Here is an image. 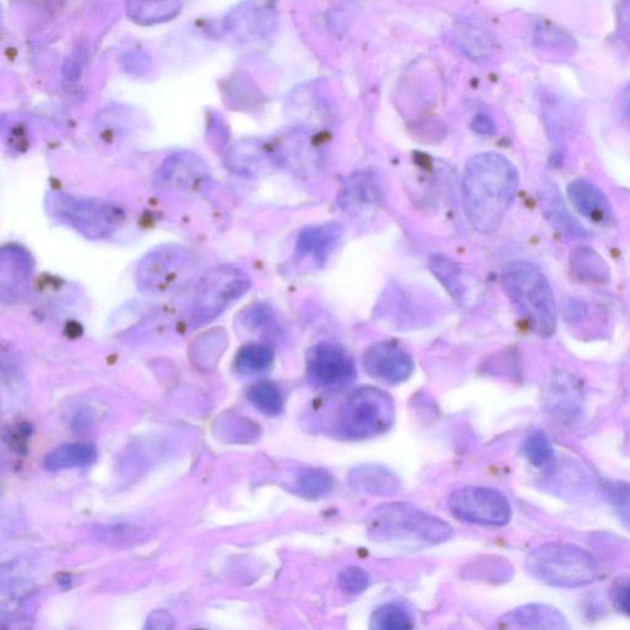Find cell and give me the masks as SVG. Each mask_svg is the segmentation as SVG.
<instances>
[{
	"instance_id": "7",
	"label": "cell",
	"mask_w": 630,
	"mask_h": 630,
	"mask_svg": "<svg viewBox=\"0 0 630 630\" xmlns=\"http://www.w3.org/2000/svg\"><path fill=\"white\" fill-rule=\"evenodd\" d=\"M46 206L52 217L90 240L107 239L117 233L124 220L118 206L96 198L51 193Z\"/></svg>"
},
{
	"instance_id": "30",
	"label": "cell",
	"mask_w": 630,
	"mask_h": 630,
	"mask_svg": "<svg viewBox=\"0 0 630 630\" xmlns=\"http://www.w3.org/2000/svg\"><path fill=\"white\" fill-rule=\"evenodd\" d=\"M608 496L612 506L617 509L622 518L630 520V486L624 482H616L608 488Z\"/></svg>"
},
{
	"instance_id": "16",
	"label": "cell",
	"mask_w": 630,
	"mask_h": 630,
	"mask_svg": "<svg viewBox=\"0 0 630 630\" xmlns=\"http://www.w3.org/2000/svg\"><path fill=\"white\" fill-rule=\"evenodd\" d=\"M568 196L576 211L591 222L607 226L612 220V209L605 194L589 181H574L568 186Z\"/></svg>"
},
{
	"instance_id": "20",
	"label": "cell",
	"mask_w": 630,
	"mask_h": 630,
	"mask_svg": "<svg viewBox=\"0 0 630 630\" xmlns=\"http://www.w3.org/2000/svg\"><path fill=\"white\" fill-rule=\"evenodd\" d=\"M428 265L436 279L443 283L453 297L460 302L468 298L475 280L469 276L467 270L457 264L456 261L438 254L430 258Z\"/></svg>"
},
{
	"instance_id": "11",
	"label": "cell",
	"mask_w": 630,
	"mask_h": 630,
	"mask_svg": "<svg viewBox=\"0 0 630 630\" xmlns=\"http://www.w3.org/2000/svg\"><path fill=\"white\" fill-rule=\"evenodd\" d=\"M367 373L385 384H399L414 371L412 356L392 341H380L371 346L363 357Z\"/></svg>"
},
{
	"instance_id": "12",
	"label": "cell",
	"mask_w": 630,
	"mask_h": 630,
	"mask_svg": "<svg viewBox=\"0 0 630 630\" xmlns=\"http://www.w3.org/2000/svg\"><path fill=\"white\" fill-rule=\"evenodd\" d=\"M583 403L582 382L569 372L555 371L544 393L545 411L558 422L571 424L580 415Z\"/></svg>"
},
{
	"instance_id": "25",
	"label": "cell",
	"mask_w": 630,
	"mask_h": 630,
	"mask_svg": "<svg viewBox=\"0 0 630 630\" xmlns=\"http://www.w3.org/2000/svg\"><path fill=\"white\" fill-rule=\"evenodd\" d=\"M248 399L258 411L268 416H278L283 411V398L274 383L264 381L251 385Z\"/></svg>"
},
{
	"instance_id": "19",
	"label": "cell",
	"mask_w": 630,
	"mask_h": 630,
	"mask_svg": "<svg viewBox=\"0 0 630 630\" xmlns=\"http://www.w3.org/2000/svg\"><path fill=\"white\" fill-rule=\"evenodd\" d=\"M349 485L354 490L371 496H394L401 489V480L381 466H361L352 469L349 475Z\"/></svg>"
},
{
	"instance_id": "3",
	"label": "cell",
	"mask_w": 630,
	"mask_h": 630,
	"mask_svg": "<svg viewBox=\"0 0 630 630\" xmlns=\"http://www.w3.org/2000/svg\"><path fill=\"white\" fill-rule=\"evenodd\" d=\"M454 530L444 520L408 503H390L377 508L370 518L372 540L403 545H433L450 539Z\"/></svg>"
},
{
	"instance_id": "35",
	"label": "cell",
	"mask_w": 630,
	"mask_h": 630,
	"mask_svg": "<svg viewBox=\"0 0 630 630\" xmlns=\"http://www.w3.org/2000/svg\"><path fill=\"white\" fill-rule=\"evenodd\" d=\"M617 604L623 612L630 616V584L617 591Z\"/></svg>"
},
{
	"instance_id": "10",
	"label": "cell",
	"mask_w": 630,
	"mask_h": 630,
	"mask_svg": "<svg viewBox=\"0 0 630 630\" xmlns=\"http://www.w3.org/2000/svg\"><path fill=\"white\" fill-rule=\"evenodd\" d=\"M307 374L319 390L339 392L355 382L357 371L352 357L340 346L321 343L308 351Z\"/></svg>"
},
{
	"instance_id": "22",
	"label": "cell",
	"mask_w": 630,
	"mask_h": 630,
	"mask_svg": "<svg viewBox=\"0 0 630 630\" xmlns=\"http://www.w3.org/2000/svg\"><path fill=\"white\" fill-rule=\"evenodd\" d=\"M182 10V0H129L128 15L141 25H155L174 19Z\"/></svg>"
},
{
	"instance_id": "26",
	"label": "cell",
	"mask_w": 630,
	"mask_h": 630,
	"mask_svg": "<svg viewBox=\"0 0 630 630\" xmlns=\"http://www.w3.org/2000/svg\"><path fill=\"white\" fill-rule=\"evenodd\" d=\"M334 479L329 471L312 468L304 470L297 480V490L303 498L318 500L333 490Z\"/></svg>"
},
{
	"instance_id": "8",
	"label": "cell",
	"mask_w": 630,
	"mask_h": 630,
	"mask_svg": "<svg viewBox=\"0 0 630 630\" xmlns=\"http://www.w3.org/2000/svg\"><path fill=\"white\" fill-rule=\"evenodd\" d=\"M197 260L181 246H161L150 251L135 271V285L150 296H164L186 285L195 275Z\"/></svg>"
},
{
	"instance_id": "4",
	"label": "cell",
	"mask_w": 630,
	"mask_h": 630,
	"mask_svg": "<svg viewBox=\"0 0 630 630\" xmlns=\"http://www.w3.org/2000/svg\"><path fill=\"white\" fill-rule=\"evenodd\" d=\"M526 569L539 582L573 589L590 585L600 576V565L589 552L568 543H550L532 551Z\"/></svg>"
},
{
	"instance_id": "24",
	"label": "cell",
	"mask_w": 630,
	"mask_h": 630,
	"mask_svg": "<svg viewBox=\"0 0 630 630\" xmlns=\"http://www.w3.org/2000/svg\"><path fill=\"white\" fill-rule=\"evenodd\" d=\"M274 361V352L267 345L251 344L245 346L237 355L236 367L241 374H259L270 369Z\"/></svg>"
},
{
	"instance_id": "17",
	"label": "cell",
	"mask_w": 630,
	"mask_h": 630,
	"mask_svg": "<svg viewBox=\"0 0 630 630\" xmlns=\"http://www.w3.org/2000/svg\"><path fill=\"white\" fill-rule=\"evenodd\" d=\"M344 235L343 226L324 224L303 229L297 238V253L311 258L322 267L328 261L332 251L339 246Z\"/></svg>"
},
{
	"instance_id": "14",
	"label": "cell",
	"mask_w": 630,
	"mask_h": 630,
	"mask_svg": "<svg viewBox=\"0 0 630 630\" xmlns=\"http://www.w3.org/2000/svg\"><path fill=\"white\" fill-rule=\"evenodd\" d=\"M160 177L162 184L174 191L196 193L208 181L205 162L192 153H176L163 163Z\"/></svg>"
},
{
	"instance_id": "13",
	"label": "cell",
	"mask_w": 630,
	"mask_h": 630,
	"mask_svg": "<svg viewBox=\"0 0 630 630\" xmlns=\"http://www.w3.org/2000/svg\"><path fill=\"white\" fill-rule=\"evenodd\" d=\"M34 262L26 250L7 246L0 256V290L4 302H14L28 292L33 278Z\"/></svg>"
},
{
	"instance_id": "29",
	"label": "cell",
	"mask_w": 630,
	"mask_h": 630,
	"mask_svg": "<svg viewBox=\"0 0 630 630\" xmlns=\"http://www.w3.org/2000/svg\"><path fill=\"white\" fill-rule=\"evenodd\" d=\"M341 589L350 595H360L370 586V576L359 566H350L339 576Z\"/></svg>"
},
{
	"instance_id": "6",
	"label": "cell",
	"mask_w": 630,
	"mask_h": 630,
	"mask_svg": "<svg viewBox=\"0 0 630 630\" xmlns=\"http://www.w3.org/2000/svg\"><path fill=\"white\" fill-rule=\"evenodd\" d=\"M395 406L390 394L376 387H362L341 405L336 432L345 439L371 438L387 432L394 423Z\"/></svg>"
},
{
	"instance_id": "21",
	"label": "cell",
	"mask_w": 630,
	"mask_h": 630,
	"mask_svg": "<svg viewBox=\"0 0 630 630\" xmlns=\"http://www.w3.org/2000/svg\"><path fill=\"white\" fill-rule=\"evenodd\" d=\"M571 272L574 279L587 283H607L611 269L604 258L591 248H576L571 254Z\"/></svg>"
},
{
	"instance_id": "23",
	"label": "cell",
	"mask_w": 630,
	"mask_h": 630,
	"mask_svg": "<svg viewBox=\"0 0 630 630\" xmlns=\"http://www.w3.org/2000/svg\"><path fill=\"white\" fill-rule=\"evenodd\" d=\"M98 450L90 444L63 445L50 453L44 467L48 471L88 467L97 460Z\"/></svg>"
},
{
	"instance_id": "15",
	"label": "cell",
	"mask_w": 630,
	"mask_h": 630,
	"mask_svg": "<svg viewBox=\"0 0 630 630\" xmlns=\"http://www.w3.org/2000/svg\"><path fill=\"white\" fill-rule=\"evenodd\" d=\"M499 623L501 628L510 629L566 630L571 628L560 610L539 604L519 607L503 616Z\"/></svg>"
},
{
	"instance_id": "2",
	"label": "cell",
	"mask_w": 630,
	"mask_h": 630,
	"mask_svg": "<svg viewBox=\"0 0 630 630\" xmlns=\"http://www.w3.org/2000/svg\"><path fill=\"white\" fill-rule=\"evenodd\" d=\"M502 285L513 306L535 334L551 338L556 329V306L547 278L528 261H517L502 272Z\"/></svg>"
},
{
	"instance_id": "33",
	"label": "cell",
	"mask_w": 630,
	"mask_h": 630,
	"mask_svg": "<svg viewBox=\"0 0 630 630\" xmlns=\"http://www.w3.org/2000/svg\"><path fill=\"white\" fill-rule=\"evenodd\" d=\"M471 129L480 134H493L497 131L496 123L487 115H478L471 123Z\"/></svg>"
},
{
	"instance_id": "18",
	"label": "cell",
	"mask_w": 630,
	"mask_h": 630,
	"mask_svg": "<svg viewBox=\"0 0 630 630\" xmlns=\"http://www.w3.org/2000/svg\"><path fill=\"white\" fill-rule=\"evenodd\" d=\"M540 196L544 216L560 233L568 237L587 235L586 229L577 222L568 207L565 206L558 187L553 182L547 181L542 184Z\"/></svg>"
},
{
	"instance_id": "5",
	"label": "cell",
	"mask_w": 630,
	"mask_h": 630,
	"mask_svg": "<svg viewBox=\"0 0 630 630\" xmlns=\"http://www.w3.org/2000/svg\"><path fill=\"white\" fill-rule=\"evenodd\" d=\"M251 286L245 270L224 265L199 279L183 314L186 328L202 327L215 321L233 302L243 297Z\"/></svg>"
},
{
	"instance_id": "34",
	"label": "cell",
	"mask_w": 630,
	"mask_h": 630,
	"mask_svg": "<svg viewBox=\"0 0 630 630\" xmlns=\"http://www.w3.org/2000/svg\"><path fill=\"white\" fill-rule=\"evenodd\" d=\"M619 15H621L619 21H621L622 33L630 46V0H623Z\"/></svg>"
},
{
	"instance_id": "28",
	"label": "cell",
	"mask_w": 630,
	"mask_h": 630,
	"mask_svg": "<svg viewBox=\"0 0 630 630\" xmlns=\"http://www.w3.org/2000/svg\"><path fill=\"white\" fill-rule=\"evenodd\" d=\"M524 456L534 467H544L551 464L554 450L547 436L541 432L530 434L523 445Z\"/></svg>"
},
{
	"instance_id": "27",
	"label": "cell",
	"mask_w": 630,
	"mask_h": 630,
	"mask_svg": "<svg viewBox=\"0 0 630 630\" xmlns=\"http://www.w3.org/2000/svg\"><path fill=\"white\" fill-rule=\"evenodd\" d=\"M414 627L413 618L397 605H384L377 608L371 618V628L381 630H406Z\"/></svg>"
},
{
	"instance_id": "9",
	"label": "cell",
	"mask_w": 630,
	"mask_h": 630,
	"mask_svg": "<svg viewBox=\"0 0 630 630\" xmlns=\"http://www.w3.org/2000/svg\"><path fill=\"white\" fill-rule=\"evenodd\" d=\"M448 509L460 521L482 526H506L511 520V507L498 490L467 487L453 493Z\"/></svg>"
},
{
	"instance_id": "36",
	"label": "cell",
	"mask_w": 630,
	"mask_h": 630,
	"mask_svg": "<svg viewBox=\"0 0 630 630\" xmlns=\"http://www.w3.org/2000/svg\"><path fill=\"white\" fill-rule=\"evenodd\" d=\"M621 105L624 117L630 121V83L622 93Z\"/></svg>"
},
{
	"instance_id": "1",
	"label": "cell",
	"mask_w": 630,
	"mask_h": 630,
	"mask_svg": "<svg viewBox=\"0 0 630 630\" xmlns=\"http://www.w3.org/2000/svg\"><path fill=\"white\" fill-rule=\"evenodd\" d=\"M519 182V172L507 156L487 152L471 158L464 175V203L477 232H497L517 196Z\"/></svg>"
},
{
	"instance_id": "32",
	"label": "cell",
	"mask_w": 630,
	"mask_h": 630,
	"mask_svg": "<svg viewBox=\"0 0 630 630\" xmlns=\"http://www.w3.org/2000/svg\"><path fill=\"white\" fill-rule=\"evenodd\" d=\"M173 618L166 612H154L146 621V628L150 629H171L173 628Z\"/></svg>"
},
{
	"instance_id": "31",
	"label": "cell",
	"mask_w": 630,
	"mask_h": 630,
	"mask_svg": "<svg viewBox=\"0 0 630 630\" xmlns=\"http://www.w3.org/2000/svg\"><path fill=\"white\" fill-rule=\"evenodd\" d=\"M564 319L568 323H580L586 318L587 308L583 302L571 300L564 304Z\"/></svg>"
}]
</instances>
